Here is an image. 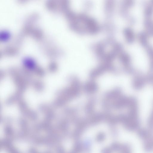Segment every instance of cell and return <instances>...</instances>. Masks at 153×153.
Instances as JSON below:
<instances>
[{
  "label": "cell",
  "instance_id": "cell-1",
  "mask_svg": "<svg viewBox=\"0 0 153 153\" xmlns=\"http://www.w3.org/2000/svg\"><path fill=\"white\" fill-rule=\"evenodd\" d=\"M0 153H19L11 142L0 143Z\"/></svg>",
  "mask_w": 153,
  "mask_h": 153
},
{
  "label": "cell",
  "instance_id": "cell-2",
  "mask_svg": "<svg viewBox=\"0 0 153 153\" xmlns=\"http://www.w3.org/2000/svg\"><path fill=\"white\" fill-rule=\"evenodd\" d=\"M125 34L126 40L129 43H131L134 42L135 36L132 29L130 28H126L125 31Z\"/></svg>",
  "mask_w": 153,
  "mask_h": 153
},
{
  "label": "cell",
  "instance_id": "cell-3",
  "mask_svg": "<svg viewBox=\"0 0 153 153\" xmlns=\"http://www.w3.org/2000/svg\"><path fill=\"white\" fill-rule=\"evenodd\" d=\"M147 37V33L144 32H141L139 34V40L141 45L145 47L148 45Z\"/></svg>",
  "mask_w": 153,
  "mask_h": 153
},
{
  "label": "cell",
  "instance_id": "cell-4",
  "mask_svg": "<svg viewBox=\"0 0 153 153\" xmlns=\"http://www.w3.org/2000/svg\"><path fill=\"white\" fill-rule=\"evenodd\" d=\"M147 53L150 60V67L151 71H153V47L149 45L146 47Z\"/></svg>",
  "mask_w": 153,
  "mask_h": 153
},
{
  "label": "cell",
  "instance_id": "cell-5",
  "mask_svg": "<svg viewBox=\"0 0 153 153\" xmlns=\"http://www.w3.org/2000/svg\"><path fill=\"white\" fill-rule=\"evenodd\" d=\"M85 88L87 92H92L96 90L97 85L94 82H89L85 85Z\"/></svg>",
  "mask_w": 153,
  "mask_h": 153
},
{
  "label": "cell",
  "instance_id": "cell-6",
  "mask_svg": "<svg viewBox=\"0 0 153 153\" xmlns=\"http://www.w3.org/2000/svg\"><path fill=\"white\" fill-rule=\"evenodd\" d=\"M138 134L141 138L145 140L151 137L149 132L147 130L144 129L140 130L138 131Z\"/></svg>",
  "mask_w": 153,
  "mask_h": 153
},
{
  "label": "cell",
  "instance_id": "cell-7",
  "mask_svg": "<svg viewBox=\"0 0 153 153\" xmlns=\"http://www.w3.org/2000/svg\"><path fill=\"white\" fill-rule=\"evenodd\" d=\"M153 13V5L152 4L151 5L147 6L145 10V14L147 17L151 16Z\"/></svg>",
  "mask_w": 153,
  "mask_h": 153
}]
</instances>
